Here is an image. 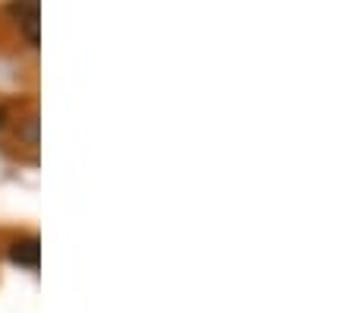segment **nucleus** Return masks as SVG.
Returning <instances> with one entry per match:
<instances>
[{
  "label": "nucleus",
  "mask_w": 354,
  "mask_h": 313,
  "mask_svg": "<svg viewBox=\"0 0 354 313\" xmlns=\"http://www.w3.org/2000/svg\"><path fill=\"white\" fill-rule=\"evenodd\" d=\"M3 120H7V114H3V108H0V127H3Z\"/></svg>",
  "instance_id": "7ed1b4c3"
},
{
  "label": "nucleus",
  "mask_w": 354,
  "mask_h": 313,
  "mask_svg": "<svg viewBox=\"0 0 354 313\" xmlns=\"http://www.w3.org/2000/svg\"><path fill=\"white\" fill-rule=\"evenodd\" d=\"M10 10L19 16V23H22V29H26L32 45H38V0H16Z\"/></svg>",
  "instance_id": "f03ea898"
},
{
  "label": "nucleus",
  "mask_w": 354,
  "mask_h": 313,
  "mask_svg": "<svg viewBox=\"0 0 354 313\" xmlns=\"http://www.w3.org/2000/svg\"><path fill=\"white\" fill-rule=\"evenodd\" d=\"M10 260L16 266H26V269H38V260H41V247H38L35 238H22L10 247Z\"/></svg>",
  "instance_id": "f257e3e1"
}]
</instances>
